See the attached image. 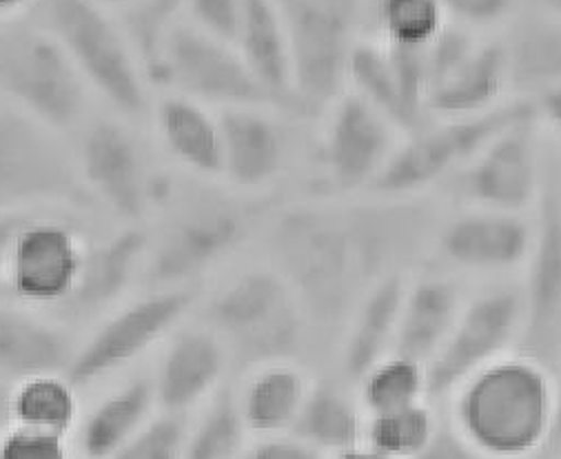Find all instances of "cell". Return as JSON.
I'll use <instances>...</instances> for the list:
<instances>
[{
  "label": "cell",
  "instance_id": "obj_1",
  "mask_svg": "<svg viewBox=\"0 0 561 459\" xmlns=\"http://www.w3.org/2000/svg\"><path fill=\"white\" fill-rule=\"evenodd\" d=\"M431 231L415 198L305 200L271 214L268 249L311 322H346L368 289L404 273Z\"/></svg>",
  "mask_w": 561,
  "mask_h": 459
},
{
  "label": "cell",
  "instance_id": "obj_2",
  "mask_svg": "<svg viewBox=\"0 0 561 459\" xmlns=\"http://www.w3.org/2000/svg\"><path fill=\"white\" fill-rule=\"evenodd\" d=\"M557 382L543 362L517 351L450 395L453 428L486 459H533L550 439Z\"/></svg>",
  "mask_w": 561,
  "mask_h": 459
},
{
  "label": "cell",
  "instance_id": "obj_3",
  "mask_svg": "<svg viewBox=\"0 0 561 459\" xmlns=\"http://www.w3.org/2000/svg\"><path fill=\"white\" fill-rule=\"evenodd\" d=\"M271 207L264 196L201 187L171 203L149 251L142 278L149 289H192L216 266L238 253L264 220Z\"/></svg>",
  "mask_w": 561,
  "mask_h": 459
},
{
  "label": "cell",
  "instance_id": "obj_4",
  "mask_svg": "<svg viewBox=\"0 0 561 459\" xmlns=\"http://www.w3.org/2000/svg\"><path fill=\"white\" fill-rule=\"evenodd\" d=\"M309 315L273 266L240 271L207 305V326L225 342L231 362L247 369L271 362H296Z\"/></svg>",
  "mask_w": 561,
  "mask_h": 459
},
{
  "label": "cell",
  "instance_id": "obj_5",
  "mask_svg": "<svg viewBox=\"0 0 561 459\" xmlns=\"http://www.w3.org/2000/svg\"><path fill=\"white\" fill-rule=\"evenodd\" d=\"M60 207L0 214V294L27 309H62L87 257L82 229Z\"/></svg>",
  "mask_w": 561,
  "mask_h": 459
},
{
  "label": "cell",
  "instance_id": "obj_6",
  "mask_svg": "<svg viewBox=\"0 0 561 459\" xmlns=\"http://www.w3.org/2000/svg\"><path fill=\"white\" fill-rule=\"evenodd\" d=\"M45 27L65 47L91 96L125 121L151 112V84L114 10L93 0H45Z\"/></svg>",
  "mask_w": 561,
  "mask_h": 459
},
{
  "label": "cell",
  "instance_id": "obj_7",
  "mask_svg": "<svg viewBox=\"0 0 561 459\" xmlns=\"http://www.w3.org/2000/svg\"><path fill=\"white\" fill-rule=\"evenodd\" d=\"M291 60V112L320 118L346 91L348 60L362 38L368 0H273Z\"/></svg>",
  "mask_w": 561,
  "mask_h": 459
},
{
  "label": "cell",
  "instance_id": "obj_8",
  "mask_svg": "<svg viewBox=\"0 0 561 459\" xmlns=\"http://www.w3.org/2000/svg\"><path fill=\"white\" fill-rule=\"evenodd\" d=\"M0 96L62 134L87 123L91 91L58 38L43 25H0Z\"/></svg>",
  "mask_w": 561,
  "mask_h": 459
},
{
  "label": "cell",
  "instance_id": "obj_9",
  "mask_svg": "<svg viewBox=\"0 0 561 459\" xmlns=\"http://www.w3.org/2000/svg\"><path fill=\"white\" fill-rule=\"evenodd\" d=\"M535 114L533 99H511L500 107L466 118H435L398 145L368 196L415 198L437 182L457 175L500 131Z\"/></svg>",
  "mask_w": 561,
  "mask_h": 459
},
{
  "label": "cell",
  "instance_id": "obj_10",
  "mask_svg": "<svg viewBox=\"0 0 561 459\" xmlns=\"http://www.w3.org/2000/svg\"><path fill=\"white\" fill-rule=\"evenodd\" d=\"M73 158L87 196L123 225L142 227V220L162 203V182L125 118L84 123Z\"/></svg>",
  "mask_w": 561,
  "mask_h": 459
},
{
  "label": "cell",
  "instance_id": "obj_11",
  "mask_svg": "<svg viewBox=\"0 0 561 459\" xmlns=\"http://www.w3.org/2000/svg\"><path fill=\"white\" fill-rule=\"evenodd\" d=\"M196 300L194 289H149L103 315L78 346L65 369L80 391L99 385L131 366L182 324Z\"/></svg>",
  "mask_w": 561,
  "mask_h": 459
},
{
  "label": "cell",
  "instance_id": "obj_12",
  "mask_svg": "<svg viewBox=\"0 0 561 459\" xmlns=\"http://www.w3.org/2000/svg\"><path fill=\"white\" fill-rule=\"evenodd\" d=\"M89 198L60 134L14 107L0 110V214Z\"/></svg>",
  "mask_w": 561,
  "mask_h": 459
},
{
  "label": "cell",
  "instance_id": "obj_13",
  "mask_svg": "<svg viewBox=\"0 0 561 459\" xmlns=\"http://www.w3.org/2000/svg\"><path fill=\"white\" fill-rule=\"evenodd\" d=\"M320 118L316 169L324 196L351 200L368 194L404 136L385 114L351 89Z\"/></svg>",
  "mask_w": 561,
  "mask_h": 459
},
{
  "label": "cell",
  "instance_id": "obj_14",
  "mask_svg": "<svg viewBox=\"0 0 561 459\" xmlns=\"http://www.w3.org/2000/svg\"><path fill=\"white\" fill-rule=\"evenodd\" d=\"M153 89L198 101L216 112L238 105H271L238 49L201 32L184 16L169 34Z\"/></svg>",
  "mask_w": 561,
  "mask_h": 459
},
{
  "label": "cell",
  "instance_id": "obj_15",
  "mask_svg": "<svg viewBox=\"0 0 561 459\" xmlns=\"http://www.w3.org/2000/svg\"><path fill=\"white\" fill-rule=\"evenodd\" d=\"M522 324L519 289L495 287L466 300L446 342L426 364L428 398H450L471 376L513 353Z\"/></svg>",
  "mask_w": 561,
  "mask_h": 459
},
{
  "label": "cell",
  "instance_id": "obj_16",
  "mask_svg": "<svg viewBox=\"0 0 561 459\" xmlns=\"http://www.w3.org/2000/svg\"><path fill=\"white\" fill-rule=\"evenodd\" d=\"M537 112L500 131L457 173V192L469 207L528 214L543 194Z\"/></svg>",
  "mask_w": 561,
  "mask_h": 459
},
{
  "label": "cell",
  "instance_id": "obj_17",
  "mask_svg": "<svg viewBox=\"0 0 561 459\" xmlns=\"http://www.w3.org/2000/svg\"><path fill=\"white\" fill-rule=\"evenodd\" d=\"M346 89L385 114L402 136L435 121L428 112L426 47H389L362 36L348 60Z\"/></svg>",
  "mask_w": 561,
  "mask_h": 459
},
{
  "label": "cell",
  "instance_id": "obj_18",
  "mask_svg": "<svg viewBox=\"0 0 561 459\" xmlns=\"http://www.w3.org/2000/svg\"><path fill=\"white\" fill-rule=\"evenodd\" d=\"M524 268L519 351L552 369L561 355V194L554 190H546L537 203L535 240Z\"/></svg>",
  "mask_w": 561,
  "mask_h": 459
},
{
  "label": "cell",
  "instance_id": "obj_19",
  "mask_svg": "<svg viewBox=\"0 0 561 459\" xmlns=\"http://www.w3.org/2000/svg\"><path fill=\"white\" fill-rule=\"evenodd\" d=\"M273 105H238L218 112L222 129L220 180L238 194L264 196L291 162V134Z\"/></svg>",
  "mask_w": 561,
  "mask_h": 459
},
{
  "label": "cell",
  "instance_id": "obj_20",
  "mask_svg": "<svg viewBox=\"0 0 561 459\" xmlns=\"http://www.w3.org/2000/svg\"><path fill=\"white\" fill-rule=\"evenodd\" d=\"M535 240V220L526 214H508L469 207L435 231L439 257L466 273L500 275L526 264Z\"/></svg>",
  "mask_w": 561,
  "mask_h": 459
},
{
  "label": "cell",
  "instance_id": "obj_21",
  "mask_svg": "<svg viewBox=\"0 0 561 459\" xmlns=\"http://www.w3.org/2000/svg\"><path fill=\"white\" fill-rule=\"evenodd\" d=\"M229 364L225 342L209 326H178L167 337L151 378L160 413L184 417L211 400Z\"/></svg>",
  "mask_w": 561,
  "mask_h": 459
},
{
  "label": "cell",
  "instance_id": "obj_22",
  "mask_svg": "<svg viewBox=\"0 0 561 459\" xmlns=\"http://www.w3.org/2000/svg\"><path fill=\"white\" fill-rule=\"evenodd\" d=\"M149 233L140 225H123L105 240L91 242L78 285L62 307L73 320L107 315L145 273Z\"/></svg>",
  "mask_w": 561,
  "mask_h": 459
},
{
  "label": "cell",
  "instance_id": "obj_23",
  "mask_svg": "<svg viewBox=\"0 0 561 459\" xmlns=\"http://www.w3.org/2000/svg\"><path fill=\"white\" fill-rule=\"evenodd\" d=\"M508 89L506 45L478 41L428 84V112L433 118L480 116L506 103Z\"/></svg>",
  "mask_w": 561,
  "mask_h": 459
},
{
  "label": "cell",
  "instance_id": "obj_24",
  "mask_svg": "<svg viewBox=\"0 0 561 459\" xmlns=\"http://www.w3.org/2000/svg\"><path fill=\"white\" fill-rule=\"evenodd\" d=\"M151 118L162 149L184 171L203 180H220L222 129L220 114L178 94H162L151 105Z\"/></svg>",
  "mask_w": 561,
  "mask_h": 459
},
{
  "label": "cell",
  "instance_id": "obj_25",
  "mask_svg": "<svg viewBox=\"0 0 561 459\" xmlns=\"http://www.w3.org/2000/svg\"><path fill=\"white\" fill-rule=\"evenodd\" d=\"M233 47L268 103L277 110L291 112L294 60L285 23L273 0H244Z\"/></svg>",
  "mask_w": 561,
  "mask_h": 459
},
{
  "label": "cell",
  "instance_id": "obj_26",
  "mask_svg": "<svg viewBox=\"0 0 561 459\" xmlns=\"http://www.w3.org/2000/svg\"><path fill=\"white\" fill-rule=\"evenodd\" d=\"M407 273H396L378 283L351 311L342 340V374L357 385L359 378L393 353L400 326V309L407 287Z\"/></svg>",
  "mask_w": 561,
  "mask_h": 459
},
{
  "label": "cell",
  "instance_id": "obj_27",
  "mask_svg": "<svg viewBox=\"0 0 561 459\" xmlns=\"http://www.w3.org/2000/svg\"><path fill=\"white\" fill-rule=\"evenodd\" d=\"M463 302L459 285L446 275L426 273L407 280L393 353L428 364L453 331Z\"/></svg>",
  "mask_w": 561,
  "mask_h": 459
},
{
  "label": "cell",
  "instance_id": "obj_28",
  "mask_svg": "<svg viewBox=\"0 0 561 459\" xmlns=\"http://www.w3.org/2000/svg\"><path fill=\"white\" fill-rule=\"evenodd\" d=\"M73 346L34 309L0 302V378L14 385L41 374H65Z\"/></svg>",
  "mask_w": 561,
  "mask_h": 459
},
{
  "label": "cell",
  "instance_id": "obj_29",
  "mask_svg": "<svg viewBox=\"0 0 561 459\" xmlns=\"http://www.w3.org/2000/svg\"><path fill=\"white\" fill-rule=\"evenodd\" d=\"M151 378H134L93 404L78 422V448L84 459H112L158 415Z\"/></svg>",
  "mask_w": 561,
  "mask_h": 459
},
{
  "label": "cell",
  "instance_id": "obj_30",
  "mask_svg": "<svg viewBox=\"0 0 561 459\" xmlns=\"http://www.w3.org/2000/svg\"><path fill=\"white\" fill-rule=\"evenodd\" d=\"M311 382L296 362H271L251 369L236 395L249 435L291 433Z\"/></svg>",
  "mask_w": 561,
  "mask_h": 459
},
{
  "label": "cell",
  "instance_id": "obj_31",
  "mask_svg": "<svg viewBox=\"0 0 561 459\" xmlns=\"http://www.w3.org/2000/svg\"><path fill=\"white\" fill-rule=\"evenodd\" d=\"M364 428L366 413L357 398L335 382H313L291 433L322 455H335L364 444Z\"/></svg>",
  "mask_w": 561,
  "mask_h": 459
},
{
  "label": "cell",
  "instance_id": "obj_32",
  "mask_svg": "<svg viewBox=\"0 0 561 459\" xmlns=\"http://www.w3.org/2000/svg\"><path fill=\"white\" fill-rule=\"evenodd\" d=\"M10 417L16 426L67 437L80 422L78 389L65 374H41L14 385Z\"/></svg>",
  "mask_w": 561,
  "mask_h": 459
},
{
  "label": "cell",
  "instance_id": "obj_33",
  "mask_svg": "<svg viewBox=\"0 0 561 459\" xmlns=\"http://www.w3.org/2000/svg\"><path fill=\"white\" fill-rule=\"evenodd\" d=\"M506 45L511 87L539 91L561 84V19H535L515 30Z\"/></svg>",
  "mask_w": 561,
  "mask_h": 459
},
{
  "label": "cell",
  "instance_id": "obj_34",
  "mask_svg": "<svg viewBox=\"0 0 561 459\" xmlns=\"http://www.w3.org/2000/svg\"><path fill=\"white\" fill-rule=\"evenodd\" d=\"M355 387L366 417L407 409L428 400L426 364L391 353L373 364Z\"/></svg>",
  "mask_w": 561,
  "mask_h": 459
},
{
  "label": "cell",
  "instance_id": "obj_35",
  "mask_svg": "<svg viewBox=\"0 0 561 459\" xmlns=\"http://www.w3.org/2000/svg\"><path fill=\"white\" fill-rule=\"evenodd\" d=\"M366 23L370 38L389 47L424 49L446 27L448 19L437 0H368Z\"/></svg>",
  "mask_w": 561,
  "mask_h": 459
},
{
  "label": "cell",
  "instance_id": "obj_36",
  "mask_svg": "<svg viewBox=\"0 0 561 459\" xmlns=\"http://www.w3.org/2000/svg\"><path fill=\"white\" fill-rule=\"evenodd\" d=\"M249 431L242 422L236 395L216 393L201 420L186 428L182 459H242Z\"/></svg>",
  "mask_w": 561,
  "mask_h": 459
},
{
  "label": "cell",
  "instance_id": "obj_37",
  "mask_svg": "<svg viewBox=\"0 0 561 459\" xmlns=\"http://www.w3.org/2000/svg\"><path fill=\"white\" fill-rule=\"evenodd\" d=\"M118 16L125 34L140 60V67L153 89V78L169 34L184 16L182 0H131Z\"/></svg>",
  "mask_w": 561,
  "mask_h": 459
},
{
  "label": "cell",
  "instance_id": "obj_38",
  "mask_svg": "<svg viewBox=\"0 0 561 459\" xmlns=\"http://www.w3.org/2000/svg\"><path fill=\"white\" fill-rule=\"evenodd\" d=\"M437 428L435 413L426 402H420L391 413L368 415L364 444L389 459H411L435 437Z\"/></svg>",
  "mask_w": 561,
  "mask_h": 459
},
{
  "label": "cell",
  "instance_id": "obj_39",
  "mask_svg": "<svg viewBox=\"0 0 561 459\" xmlns=\"http://www.w3.org/2000/svg\"><path fill=\"white\" fill-rule=\"evenodd\" d=\"M184 435V417L158 413L151 424L112 459H182Z\"/></svg>",
  "mask_w": 561,
  "mask_h": 459
},
{
  "label": "cell",
  "instance_id": "obj_40",
  "mask_svg": "<svg viewBox=\"0 0 561 459\" xmlns=\"http://www.w3.org/2000/svg\"><path fill=\"white\" fill-rule=\"evenodd\" d=\"M182 10L184 19L194 27L233 45L244 0H182Z\"/></svg>",
  "mask_w": 561,
  "mask_h": 459
},
{
  "label": "cell",
  "instance_id": "obj_41",
  "mask_svg": "<svg viewBox=\"0 0 561 459\" xmlns=\"http://www.w3.org/2000/svg\"><path fill=\"white\" fill-rule=\"evenodd\" d=\"M0 459H67L65 437L14 424L0 435Z\"/></svg>",
  "mask_w": 561,
  "mask_h": 459
},
{
  "label": "cell",
  "instance_id": "obj_42",
  "mask_svg": "<svg viewBox=\"0 0 561 459\" xmlns=\"http://www.w3.org/2000/svg\"><path fill=\"white\" fill-rule=\"evenodd\" d=\"M450 23L469 30H486L504 23L517 0H437Z\"/></svg>",
  "mask_w": 561,
  "mask_h": 459
},
{
  "label": "cell",
  "instance_id": "obj_43",
  "mask_svg": "<svg viewBox=\"0 0 561 459\" xmlns=\"http://www.w3.org/2000/svg\"><path fill=\"white\" fill-rule=\"evenodd\" d=\"M242 459H327V455H322L294 433H283L257 437V441L247 448Z\"/></svg>",
  "mask_w": 561,
  "mask_h": 459
},
{
  "label": "cell",
  "instance_id": "obj_44",
  "mask_svg": "<svg viewBox=\"0 0 561 459\" xmlns=\"http://www.w3.org/2000/svg\"><path fill=\"white\" fill-rule=\"evenodd\" d=\"M411 459H486V457L450 426V428H437L435 437Z\"/></svg>",
  "mask_w": 561,
  "mask_h": 459
},
{
  "label": "cell",
  "instance_id": "obj_45",
  "mask_svg": "<svg viewBox=\"0 0 561 459\" xmlns=\"http://www.w3.org/2000/svg\"><path fill=\"white\" fill-rule=\"evenodd\" d=\"M533 103L539 125H546L561 136V84L539 91L537 96H533Z\"/></svg>",
  "mask_w": 561,
  "mask_h": 459
},
{
  "label": "cell",
  "instance_id": "obj_46",
  "mask_svg": "<svg viewBox=\"0 0 561 459\" xmlns=\"http://www.w3.org/2000/svg\"><path fill=\"white\" fill-rule=\"evenodd\" d=\"M41 0H0V25L23 21Z\"/></svg>",
  "mask_w": 561,
  "mask_h": 459
},
{
  "label": "cell",
  "instance_id": "obj_47",
  "mask_svg": "<svg viewBox=\"0 0 561 459\" xmlns=\"http://www.w3.org/2000/svg\"><path fill=\"white\" fill-rule=\"evenodd\" d=\"M546 450L548 452H561V387H557L554 420H552V431H550V439H548Z\"/></svg>",
  "mask_w": 561,
  "mask_h": 459
},
{
  "label": "cell",
  "instance_id": "obj_48",
  "mask_svg": "<svg viewBox=\"0 0 561 459\" xmlns=\"http://www.w3.org/2000/svg\"><path fill=\"white\" fill-rule=\"evenodd\" d=\"M331 459H389L385 457L382 452L368 448L366 444H359V446H353L348 450H342V452H335L331 455Z\"/></svg>",
  "mask_w": 561,
  "mask_h": 459
},
{
  "label": "cell",
  "instance_id": "obj_49",
  "mask_svg": "<svg viewBox=\"0 0 561 459\" xmlns=\"http://www.w3.org/2000/svg\"><path fill=\"white\" fill-rule=\"evenodd\" d=\"M539 3L548 10V14L561 19V0H539Z\"/></svg>",
  "mask_w": 561,
  "mask_h": 459
},
{
  "label": "cell",
  "instance_id": "obj_50",
  "mask_svg": "<svg viewBox=\"0 0 561 459\" xmlns=\"http://www.w3.org/2000/svg\"><path fill=\"white\" fill-rule=\"evenodd\" d=\"M93 3L105 5V8H110V10H121V8H125L127 3H131V0H93Z\"/></svg>",
  "mask_w": 561,
  "mask_h": 459
}]
</instances>
